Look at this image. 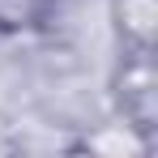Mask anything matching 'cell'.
I'll list each match as a JSON object with an SVG mask.
<instances>
[{
	"label": "cell",
	"mask_w": 158,
	"mask_h": 158,
	"mask_svg": "<svg viewBox=\"0 0 158 158\" xmlns=\"http://www.w3.org/2000/svg\"><path fill=\"white\" fill-rule=\"evenodd\" d=\"M120 111L124 120H132L141 132L154 128V111H158V90H154V60L145 47H132L120 73Z\"/></svg>",
	"instance_id": "obj_1"
},
{
	"label": "cell",
	"mask_w": 158,
	"mask_h": 158,
	"mask_svg": "<svg viewBox=\"0 0 158 158\" xmlns=\"http://www.w3.org/2000/svg\"><path fill=\"white\" fill-rule=\"evenodd\" d=\"M150 145V132H141L132 120H115V124H98L94 132H85L73 150H90V154H107V158H124V154H141Z\"/></svg>",
	"instance_id": "obj_2"
},
{
	"label": "cell",
	"mask_w": 158,
	"mask_h": 158,
	"mask_svg": "<svg viewBox=\"0 0 158 158\" xmlns=\"http://www.w3.org/2000/svg\"><path fill=\"white\" fill-rule=\"evenodd\" d=\"M115 22L124 30L128 47H145L154 52L158 39V0H115Z\"/></svg>",
	"instance_id": "obj_3"
},
{
	"label": "cell",
	"mask_w": 158,
	"mask_h": 158,
	"mask_svg": "<svg viewBox=\"0 0 158 158\" xmlns=\"http://www.w3.org/2000/svg\"><path fill=\"white\" fill-rule=\"evenodd\" d=\"M56 0H0V30L4 34H26L39 30L52 17Z\"/></svg>",
	"instance_id": "obj_4"
}]
</instances>
